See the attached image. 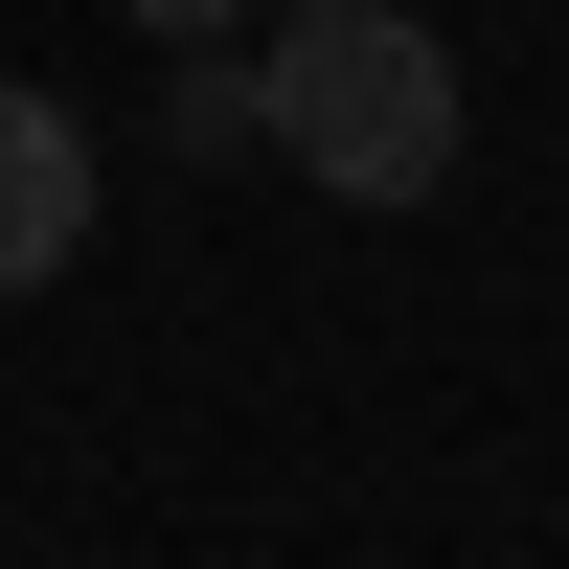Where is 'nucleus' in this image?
<instances>
[{"instance_id": "1", "label": "nucleus", "mask_w": 569, "mask_h": 569, "mask_svg": "<svg viewBox=\"0 0 569 569\" xmlns=\"http://www.w3.org/2000/svg\"><path fill=\"white\" fill-rule=\"evenodd\" d=\"M251 137L319 206H433L479 114H456V46L410 0H297V46H251Z\"/></svg>"}, {"instance_id": "2", "label": "nucleus", "mask_w": 569, "mask_h": 569, "mask_svg": "<svg viewBox=\"0 0 569 569\" xmlns=\"http://www.w3.org/2000/svg\"><path fill=\"white\" fill-rule=\"evenodd\" d=\"M69 251H91V114L69 91H0V297H46Z\"/></svg>"}, {"instance_id": "3", "label": "nucleus", "mask_w": 569, "mask_h": 569, "mask_svg": "<svg viewBox=\"0 0 569 569\" xmlns=\"http://www.w3.org/2000/svg\"><path fill=\"white\" fill-rule=\"evenodd\" d=\"M160 137L228 160V137H251V46H182V69H160Z\"/></svg>"}, {"instance_id": "4", "label": "nucleus", "mask_w": 569, "mask_h": 569, "mask_svg": "<svg viewBox=\"0 0 569 569\" xmlns=\"http://www.w3.org/2000/svg\"><path fill=\"white\" fill-rule=\"evenodd\" d=\"M114 23H137V46H251L273 0H114Z\"/></svg>"}]
</instances>
